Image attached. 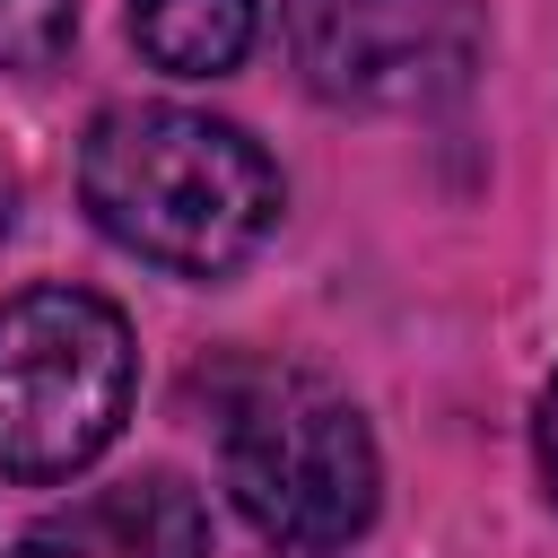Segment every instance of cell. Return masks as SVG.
<instances>
[{"instance_id": "cell-1", "label": "cell", "mask_w": 558, "mask_h": 558, "mask_svg": "<svg viewBox=\"0 0 558 558\" xmlns=\"http://www.w3.org/2000/svg\"><path fill=\"white\" fill-rule=\"evenodd\" d=\"M78 201L122 253L174 279L244 270L288 209L262 140L192 105H105L78 140Z\"/></svg>"}, {"instance_id": "cell-2", "label": "cell", "mask_w": 558, "mask_h": 558, "mask_svg": "<svg viewBox=\"0 0 558 558\" xmlns=\"http://www.w3.org/2000/svg\"><path fill=\"white\" fill-rule=\"evenodd\" d=\"M218 471L244 523L279 549H349L384 497V453L366 410L305 366H262L227 392Z\"/></svg>"}, {"instance_id": "cell-3", "label": "cell", "mask_w": 558, "mask_h": 558, "mask_svg": "<svg viewBox=\"0 0 558 558\" xmlns=\"http://www.w3.org/2000/svg\"><path fill=\"white\" fill-rule=\"evenodd\" d=\"M140 392V349L122 305L96 288H17L0 305V480H70L87 471Z\"/></svg>"}, {"instance_id": "cell-4", "label": "cell", "mask_w": 558, "mask_h": 558, "mask_svg": "<svg viewBox=\"0 0 558 558\" xmlns=\"http://www.w3.org/2000/svg\"><path fill=\"white\" fill-rule=\"evenodd\" d=\"M288 52L323 105L357 113H436L480 61V0H288Z\"/></svg>"}, {"instance_id": "cell-5", "label": "cell", "mask_w": 558, "mask_h": 558, "mask_svg": "<svg viewBox=\"0 0 558 558\" xmlns=\"http://www.w3.org/2000/svg\"><path fill=\"white\" fill-rule=\"evenodd\" d=\"M9 558H209V514L174 471H131L35 514Z\"/></svg>"}, {"instance_id": "cell-6", "label": "cell", "mask_w": 558, "mask_h": 558, "mask_svg": "<svg viewBox=\"0 0 558 558\" xmlns=\"http://www.w3.org/2000/svg\"><path fill=\"white\" fill-rule=\"evenodd\" d=\"M262 35L253 0H131V44L166 78H227Z\"/></svg>"}, {"instance_id": "cell-7", "label": "cell", "mask_w": 558, "mask_h": 558, "mask_svg": "<svg viewBox=\"0 0 558 558\" xmlns=\"http://www.w3.org/2000/svg\"><path fill=\"white\" fill-rule=\"evenodd\" d=\"M70 26H78V0H0V70L9 78H35L70 52Z\"/></svg>"}, {"instance_id": "cell-8", "label": "cell", "mask_w": 558, "mask_h": 558, "mask_svg": "<svg viewBox=\"0 0 558 558\" xmlns=\"http://www.w3.org/2000/svg\"><path fill=\"white\" fill-rule=\"evenodd\" d=\"M532 453H541V488H549V506H558V366H549L541 410H532Z\"/></svg>"}, {"instance_id": "cell-9", "label": "cell", "mask_w": 558, "mask_h": 558, "mask_svg": "<svg viewBox=\"0 0 558 558\" xmlns=\"http://www.w3.org/2000/svg\"><path fill=\"white\" fill-rule=\"evenodd\" d=\"M9 209H17V183H9V166H0V235H9Z\"/></svg>"}]
</instances>
